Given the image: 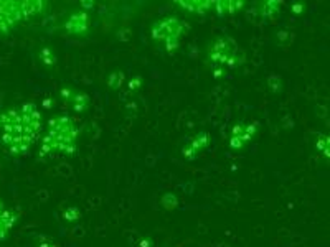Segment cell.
Here are the masks:
<instances>
[{
	"label": "cell",
	"mask_w": 330,
	"mask_h": 247,
	"mask_svg": "<svg viewBox=\"0 0 330 247\" xmlns=\"http://www.w3.org/2000/svg\"><path fill=\"white\" fill-rule=\"evenodd\" d=\"M210 143H211V135L208 132L201 130L182 148V155H184L187 160H193V158H196L201 152L210 147Z\"/></svg>",
	"instance_id": "9"
},
{
	"label": "cell",
	"mask_w": 330,
	"mask_h": 247,
	"mask_svg": "<svg viewBox=\"0 0 330 247\" xmlns=\"http://www.w3.org/2000/svg\"><path fill=\"white\" fill-rule=\"evenodd\" d=\"M81 217H83V214H81L80 207H76V206H70L63 211V219L66 222H76V221H80Z\"/></svg>",
	"instance_id": "18"
},
{
	"label": "cell",
	"mask_w": 330,
	"mask_h": 247,
	"mask_svg": "<svg viewBox=\"0 0 330 247\" xmlns=\"http://www.w3.org/2000/svg\"><path fill=\"white\" fill-rule=\"evenodd\" d=\"M160 205L165 211H174V209L179 207V196H177L175 193H170V191L165 193L160 200Z\"/></svg>",
	"instance_id": "16"
},
{
	"label": "cell",
	"mask_w": 330,
	"mask_h": 247,
	"mask_svg": "<svg viewBox=\"0 0 330 247\" xmlns=\"http://www.w3.org/2000/svg\"><path fill=\"white\" fill-rule=\"evenodd\" d=\"M187 30L189 25L184 20L179 17H165L152 23L150 35L155 41L164 44L167 53H174L180 46V40L187 33Z\"/></svg>",
	"instance_id": "4"
},
{
	"label": "cell",
	"mask_w": 330,
	"mask_h": 247,
	"mask_svg": "<svg viewBox=\"0 0 330 247\" xmlns=\"http://www.w3.org/2000/svg\"><path fill=\"white\" fill-rule=\"evenodd\" d=\"M81 7H83L81 10H85V12H86V10H90V8L94 7V2H93V0H88V2H81Z\"/></svg>",
	"instance_id": "22"
},
{
	"label": "cell",
	"mask_w": 330,
	"mask_h": 247,
	"mask_svg": "<svg viewBox=\"0 0 330 247\" xmlns=\"http://www.w3.org/2000/svg\"><path fill=\"white\" fill-rule=\"evenodd\" d=\"M90 25H91V20L88 12H85V10H76V12H73L70 17H68L63 27H65V30L70 35L83 37V35L90 32Z\"/></svg>",
	"instance_id": "8"
},
{
	"label": "cell",
	"mask_w": 330,
	"mask_h": 247,
	"mask_svg": "<svg viewBox=\"0 0 330 247\" xmlns=\"http://www.w3.org/2000/svg\"><path fill=\"white\" fill-rule=\"evenodd\" d=\"M18 219H20V214L17 211H13L12 207H7L5 203L0 200V242H3L10 236Z\"/></svg>",
	"instance_id": "10"
},
{
	"label": "cell",
	"mask_w": 330,
	"mask_h": 247,
	"mask_svg": "<svg viewBox=\"0 0 330 247\" xmlns=\"http://www.w3.org/2000/svg\"><path fill=\"white\" fill-rule=\"evenodd\" d=\"M42 132V112L25 102L0 112V142L10 155H25Z\"/></svg>",
	"instance_id": "1"
},
{
	"label": "cell",
	"mask_w": 330,
	"mask_h": 247,
	"mask_svg": "<svg viewBox=\"0 0 330 247\" xmlns=\"http://www.w3.org/2000/svg\"><path fill=\"white\" fill-rule=\"evenodd\" d=\"M315 148H317L320 153H324V157L329 160L330 158V137L320 133L317 137V140H315Z\"/></svg>",
	"instance_id": "17"
},
{
	"label": "cell",
	"mask_w": 330,
	"mask_h": 247,
	"mask_svg": "<svg viewBox=\"0 0 330 247\" xmlns=\"http://www.w3.org/2000/svg\"><path fill=\"white\" fill-rule=\"evenodd\" d=\"M60 97L68 104V106L73 107L75 112L88 111V109H90V104H91V99L86 92L78 91V89H73V87H61Z\"/></svg>",
	"instance_id": "7"
},
{
	"label": "cell",
	"mask_w": 330,
	"mask_h": 247,
	"mask_svg": "<svg viewBox=\"0 0 330 247\" xmlns=\"http://www.w3.org/2000/svg\"><path fill=\"white\" fill-rule=\"evenodd\" d=\"M80 128L76 121L66 114L55 116L48 121V130L42 138L40 157L47 155H75L78 150Z\"/></svg>",
	"instance_id": "2"
},
{
	"label": "cell",
	"mask_w": 330,
	"mask_h": 247,
	"mask_svg": "<svg viewBox=\"0 0 330 247\" xmlns=\"http://www.w3.org/2000/svg\"><path fill=\"white\" fill-rule=\"evenodd\" d=\"M244 0H215L213 10L218 13V17H226V15L238 13L241 8H244Z\"/></svg>",
	"instance_id": "12"
},
{
	"label": "cell",
	"mask_w": 330,
	"mask_h": 247,
	"mask_svg": "<svg viewBox=\"0 0 330 247\" xmlns=\"http://www.w3.org/2000/svg\"><path fill=\"white\" fill-rule=\"evenodd\" d=\"M23 20H28L23 0H0V33H10Z\"/></svg>",
	"instance_id": "5"
},
{
	"label": "cell",
	"mask_w": 330,
	"mask_h": 247,
	"mask_svg": "<svg viewBox=\"0 0 330 247\" xmlns=\"http://www.w3.org/2000/svg\"><path fill=\"white\" fill-rule=\"evenodd\" d=\"M180 8L187 10L190 13H196V15H205L213 10L215 0H179L175 2Z\"/></svg>",
	"instance_id": "11"
},
{
	"label": "cell",
	"mask_w": 330,
	"mask_h": 247,
	"mask_svg": "<svg viewBox=\"0 0 330 247\" xmlns=\"http://www.w3.org/2000/svg\"><path fill=\"white\" fill-rule=\"evenodd\" d=\"M106 82H107V87L109 89L117 91V89H121L122 84L126 82V76H124V73L122 71H112L109 76H107Z\"/></svg>",
	"instance_id": "15"
},
{
	"label": "cell",
	"mask_w": 330,
	"mask_h": 247,
	"mask_svg": "<svg viewBox=\"0 0 330 247\" xmlns=\"http://www.w3.org/2000/svg\"><path fill=\"white\" fill-rule=\"evenodd\" d=\"M127 87H129L131 91H136V89H141V87H142V78H141V76H134L129 82H127Z\"/></svg>",
	"instance_id": "20"
},
{
	"label": "cell",
	"mask_w": 330,
	"mask_h": 247,
	"mask_svg": "<svg viewBox=\"0 0 330 247\" xmlns=\"http://www.w3.org/2000/svg\"><path fill=\"white\" fill-rule=\"evenodd\" d=\"M38 58H40V61L45 64L47 68L55 66L56 61H58L55 51H53L50 46H43V48L40 49V53H38Z\"/></svg>",
	"instance_id": "14"
},
{
	"label": "cell",
	"mask_w": 330,
	"mask_h": 247,
	"mask_svg": "<svg viewBox=\"0 0 330 247\" xmlns=\"http://www.w3.org/2000/svg\"><path fill=\"white\" fill-rule=\"evenodd\" d=\"M281 5L283 2L281 0H266V2H261L259 5V15L264 20H273L279 15Z\"/></svg>",
	"instance_id": "13"
},
{
	"label": "cell",
	"mask_w": 330,
	"mask_h": 247,
	"mask_svg": "<svg viewBox=\"0 0 330 247\" xmlns=\"http://www.w3.org/2000/svg\"><path fill=\"white\" fill-rule=\"evenodd\" d=\"M206 58L213 69L238 68L246 61V54L239 51L238 44L231 37H218L206 48Z\"/></svg>",
	"instance_id": "3"
},
{
	"label": "cell",
	"mask_w": 330,
	"mask_h": 247,
	"mask_svg": "<svg viewBox=\"0 0 330 247\" xmlns=\"http://www.w3.org/2000/svg\"><path fill=\"white\" fill-rule=\"evenodd\" d=\"M258 130H259L258 122H249V124L238 122V124H235L233 128H231V137H230V142H228L230 148H233V150H241L246 143L253 140L254 135L258 133Z\"/></svg>",
	"instance_id": "6"
},
{
	"label": "cell",
	"mask_w": 330,
	"mask_h": 247,
	"mask_svg": "<svg viewBox=\"0 0 330 247\" xmlns=\"http://www.w3.org/2000/svg\"><path fill=\"white\" fill-rule=\"evenodd\" d=\"M38 247H58V246H56V244H53V242H50V241H43Z\"/></svg>",
	"instance_id": "23"
},
{
	"label": "cell",
	"mask_w": 330,
	"mask_h": 247,
	"mask_svg": "<svg viewBox=\"0 0 330 247\" xmlns=\"http://www.w3.org/2000/svg\"><path fill=\"white\" fill-rule=\"evenodd\" d=\"M268 87H269V91L273 94H279L281 91H283L284 82H283V79H281V76H278V74H273V76H269L268 78Z\"/></svg>",
	"instance_id": "19"
},
{
	"label": "cell",
	"mask_w": 330,
	"mask_h": 247,
	"mask_svg": "<svg viewBox=\"0 0 330 247\" xmlns=\"http://www.w3.org/2000/svg\"><path fill=\"white\" fill-rule=\"evenodd\" d=\"M290 10H292V13H295V15H300L304 12V3H292V7H290Z\"/></svg>",
	"instance_id": "21"
}]
</instances>
